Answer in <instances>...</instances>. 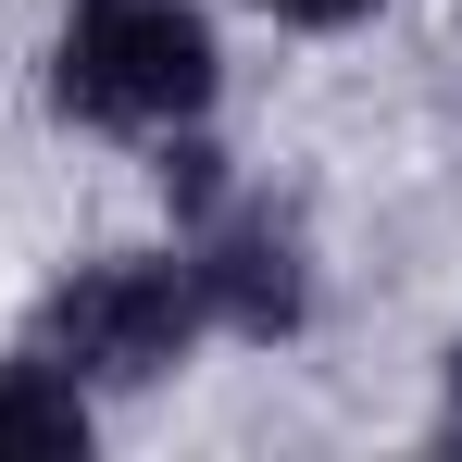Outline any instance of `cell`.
<instances>
[{
    "mask_svg": "<svg viewBox=\"0 0 462 462\" xmlns=\"http://www.w3.org/2000/svg\"><path fill=\"white\" fill-rule=\"evenodd\" d=\"M151 213H162V237H188V226H213V213H226L237 188H250V175H237V151H226V125H213V113H200V125H162L151 151Z\"/></svg>",
    "mask_w": 462,
    "mask_h": 462,
    "instance_id": "obj_5",
    "label": "cell"
},
{
    "mask_svg": "<svg viewBox=\"0 0 462 462\" xmlns=\"http://www.w3.org/2000/svg\"><path fill=\"white\" fill-rule=\"evenodd\" d=\"M250 13H263L275 38H363L387 0H250Z\"/></svg>",
    "mask_w": 462,
    "mask_h": 462,
    "instance_id": "obj_6",
    "label": "cell"
},
{
    "mask_svg": "<svg viewBox=\"0 0 462 462\" xmlns=\"http://www.w3.org/2000/svg\"><path fill=\"white\" fill-rule=\"evenodd\" d=\"M425 450H462V325L438 337V412H425Z\"/></svg>",
    "mask_w": 462,
    "mask_h": 462,
    "instance_id": "obj_7",
    "label": "cell"
},
{
    "mask_svg": "<svg viewBox=\"0 0 462 462\" xmlns=\"http://www.w3.org/2000/svg\"><path fill=\"white\" fill-rule=\"evenodd\" d=\"M100 450V387H76L51 350H0V462H88Z\"/></svg>",
    "mask_w": 462,
    "mask_h": 462,
    "instance_id": "obj_4",
    "label": "cell"
},
{
    "mask_svg": "<svg viewBox=\"0 0 462 462\" xmlns=\"http://www.w3.org/2000/svg\"><path fill=\"white\" fill-rule=\"evenodd\" d=\"M38 113L63 138L151 151L162 125L226 113V25L213 0H63L38 51Z\"/></svg>",
    "mask_w": 462,
    "mask_h": 462,
    "instance_id": "obj_1",
    "label": "cell"
},
{
    "mask_svg": "<svg viewBox=\"0 0 462 462\" xmlns=\"http://www.w3.org/2000/svg\"><path fill=\"white\" fill-rule=\"evenodd\" d=\"M188 250V288H200V325L237 337V350H300L312 312H325V263H312V226L300 200H275V188H237L213 226L175 237Z\"/></svg>",
    "mask_w": 462,
    "mask_h": 462,
    "instance_id": "obj_3",
    "label": "cell"
},
{
    "mask_svg": "<svg viewBox=\"0 0 462 462\" xmlns=\"http://www.w3.org/2000/svg\"><path fill=\"white\" fill-rule=\"evenodd\" d=\"M25 350H51L76 387H100V412H113V400L175 387L200 350H213L200 288H188V250H175V237L76 250V263H63L38 300H25Z\"/></svg>",
    "mask_w": 462,
    "mask_h": 462,
    "instance_id": "obj_2",
    "label": "cell"
}]
</instances>
